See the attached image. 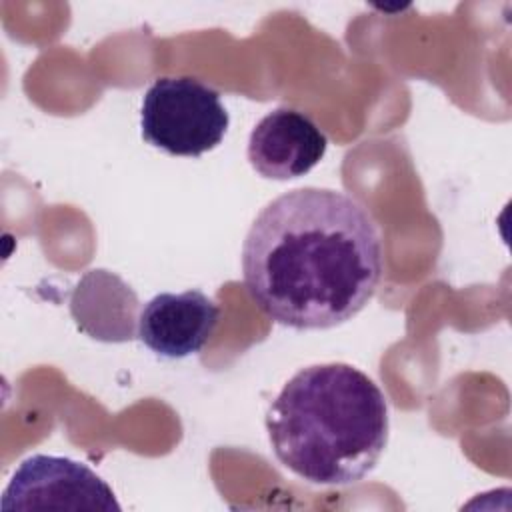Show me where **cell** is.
I'll use <instances>...</instances> for the list:
<instances>
[{"label":"cell","mask_w":512,"mask_h":512,"mask_svg":"<svg viewBox=\"0 0 512 512\" xmlns=\"http://www.w3.org/2000/svg\"><path fill=\"white\" fill-rule=\"evenodd\" d=\"M384 272L374 218L352 196L296 188L268 202L242 244L248 296L270 320L326 330L354 318Z\"/></svg>","instance_id":"6da1fadb"},{"label":"cell","mask_w":512,"mask_h":512,"mask_svg":"<svg viewBox=\"0 0 512 512\" xmlns=\"http://www.w3.org/2000/svg\"><path fill=\"white\" fill-rule=\"evenodd\" d=\"M388 430L384 392L344 362L298 370L266 414L278 462L316 486H350L368 476L388 444Z\"/></svg>","instance_id":"7a4b0ae2"},{"label":"cell","mask_w":512,"mask_h":512,"mask_svg":"<svg viewBox=\"0 0 512 512\" xmlns=\"http://www.w3.org/2000/svg\"><path fill=\"white\" fill-rule=\"evenodd\" d=\"M228 124L220 94L198 78L162 76L142 96V138L172 156L198 158L214 150Z\"/></svg>","instance_id":"3957f363"},{"label":"cell","mask_w":512,"mask_h":512,"mask_svg":"<svg viewBox=\"0 0 512 512\" xmlns=\"http://www.w3.org/2000/svg\"><path fill=\"white\" fill-rule=\"evenodd\" d=\"M0 508L8 510H96L120 512L114 490L86 464L66 456L34 454L6 484Z\"/></svg>","instance_id":"277c9868"},{"label":"cell","mask_w":512,"mask_h":512,"mask_svg":"<svg viewBox=\"0 0 512 512\" xmlns=\"http://www.w3.org/2000/svg\"><path fill=\"white\" fill-rule=\"evenodd\" d=\"M328 138L304 112L280 106L250 132V166L270 180H294L308 174L326 154Z\"/></svg>","instance_id":"5b68a950"},{"label":"cell","mask_w":512,"mask_h":512,"mask_svg":"<svg viewBox=\"0 0 512 512\" xmlns=\"http://www.w3.org/2000/svg\"><path fill=\"white\" fill-rule=\"evenodd\" d=\"M218 320V304L200 290L160 292L140 310L138 338L158 356L184 358L210 342Z\"/></svg>","instance_id":"8992f818"}]
</instances>
